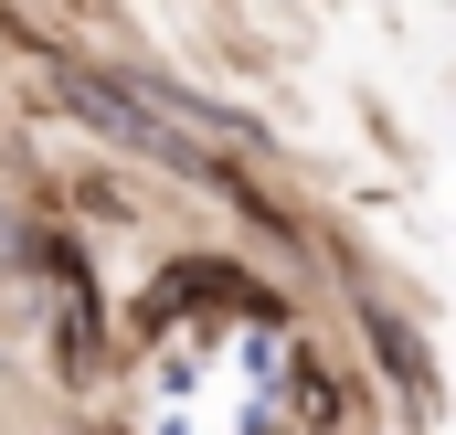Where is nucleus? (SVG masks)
<instances>
[{"label": "nucleus", "mask_w": 456, "mask_h": 435, "mask_svg": "<svg viewBox=\"0 0 456 435\" xmlns=\"http://www.w3.org/2000/svg\"><path fill=\"white\" fill-rule=\"evenodd\" d=\"M53 96L86 117V127H96L107 149H127V160H170V170H191V181H202V149H181V138H170L159 117L138 107V96H127V75L86 64V53H53Z\"/></svg>", "instance_id": "nucleus-1"}, {"label": "nucleus", "mask_w": 456, "mask_h": 435, "mask_svg": "<svg viewBox=\"0 0 456 435\" xmlns=\"http://www.w3.org/2000/svg\"><path fill=\"white\" fill-rule=\"evenodd\" d=\"M361 340L382 350V372H393V393H403V404L425 414V404H436V361H425V340H414V329L393 319V308H371V298H361Z\"/></svg>", "instance_id": "nucleus-2"}, {"label": "nucleus", "mask_w": 456, "mask_h": 435, "mask_svg": "<svg viewBox=\"0 0 456 435\" xmlns=\"http://www.w3.org/2000/svg\"><path fill=\"white\" fill-rule=\"evenodd\" d=\"M32 244H43V234H32V223H21V202L0 192V276H32Z\"/></svg>", "instance_id": "nucleus-3"}]
</instances>
